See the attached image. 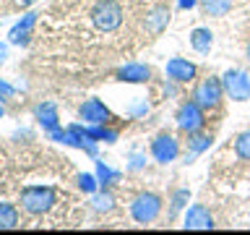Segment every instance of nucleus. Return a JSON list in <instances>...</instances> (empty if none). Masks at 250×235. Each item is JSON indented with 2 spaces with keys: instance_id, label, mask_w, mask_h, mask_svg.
I'll return each instance as SVG.
<instances>
[{
  "instance_id": "nucleus-1",
  "label": "nucleus",
  "mask_w": 250,
  "mask_h": 235,
  "mask_svg": "<svg viewBox=\"0 0 250 235\" xmlns=\"http://www.w3.org/2000/svg\"><path fill=\"white\" fill-rule=\"evenodd\" d=\"M58 204V191L52 186H26L21 191V209L26 214H47Z\"/></svg>"
},
{
  "instance_id": "nucleus-2",
  "label": "nucleus",
  "mask_w": 250,
  "mask_h": 235,
  "mask_svg": "<svg viewBox=\"0 0 250 235\" xmlns=\"http://www.w3.org/2000/svg\"><path fill=\"white\" fill-rule=\"evenodd\" d=\"M91 24L104 34H112V31L120 29L123 24V5L117 0H97L91 8Z\"/></svg>"
},
{
  "instance_id": "nucleus-3",
  "label": "nucleus",
  "mask_w": 250,
  "mask_h": 235,
  "mask_svg": "<svg viewBox=\"0 0 250 235\" xmlns=\"http://www.w3.org/2000/svg\"><path fill=\"white\" fill-rule=\"evenodd\" d=\"M159 212H162V199L156 193H151V191L138 193L136 199L130 201V217L136 219L138 225L154 222V219L159 217Z\"/></svg>"
},
{
  "instance_id": "nucleus-4",
  "label": "nucleus",
  "mask_w": 250,
  "mask_h": 235,
  "mask_svg": "<svg viewBox=\"0 0 250 235\" xmlns=\"http://www.w3.org/2000/svg\"><path fill=\"white\" fill-rule=\"evenodd\" d=\"M222 97H224V86H222V78H216V76L201 78L193 89V99L198 102L203 110H216Z\"/></svg>"
},
{
  "instance_id": "nucleus-5",
  "label": "nucleus",
  "mask_w": 250,
  "mask_h": 235,
  "mask_svg": "<svg viewBox=\"0 0 250 235\" xmlns=\"http://www.w3.org/2000/svg\"><path fill=\"white\" fill-rule=\"evenodd\" d=\"M175 120H177V128L183 133H195L206 125V110H203L195 99L183 102L177 110V115H175Z\"/></svg>"
},
{
  "instance_id": "nucleus-6",
  "label": "nucleus",
  "mask_w": 250,
  "mask_h": 235,
  "mask_svg": "<svg viewBox=\"0 0 250 235\" xmlns=\"http://www.w3.org/2000/svg\"><path fill=\"white\" fill-rule=\"evenodd\" d=\"M222 86H224V94L234 102H248L250 99V76L245 70H240V68L224 70Z\"/></svg>"
},
{
  "instance_id": "nucleus-7",
  "label": "nucleus",
  "mask_w": 250,
  "mask_h": 235,
  "mask_svg": "<svg viewBox=\"0 0 250 235\" xmlns=\"http://www.w3.org/2000/svg\"><path fill=\"white\" fill-rule=\"evenodd\" d=\"M177 154H180V144H177V139L172 136V133H159V136H154V141H151V157L159 164L175 162Z\"/></svg>"
},
{
  "instance_id": "nucleus-8",
  "label": "nucleus",
  "mask_w": 250,
  "mask_h": 235,
  "mask_svg": "<svg viewBox=\"0 0 250 235\" xmlns=\"http://www.w3.org/2000/svg\"><path fill=\"white\" fill-rule=\"evenodd\" d=\"M78 115H81V120H83L86 125H107L109 120H112L109 107H107L102 99H97V97L86 99L83 105L78 107Z\"/></svg>"
},
{
  "instance_id": "nucleus-9",
  "label": "nucleus",
  "mask_w": 250,
  "mask_h": 235,
  "mask_svg": "<svg viewBox=\"0 0 250 235\" xmlns=\"http://www.w3.org/2000/svg\"><path fill=\"white\" fill-rule=\"evenodd\" d=\"M164 73H167V78L175 84H190L195 78V73H198V68H195V63H190L188 58H169L167 66H164Z\"/></svg>"
},
{
  "instance_id": "nucleus-10",
  "label": "nucleus",
  "mask_w": 250,
  "mask_h": 235,
  "mask_svg": "<svg viewBox=\"0 0 250 235\" xmlns=\"http://www.w3.org/2000/svg\"><path fill=\"white\" fill-rule=\"evenodd\" d=\"M183 227H185V230H211V227H214V217H211L208 207H203V204H193V207H188Z\"/></svg>"
},
{
  "instance_id": "nucleus-11",
  "label": "nucleus",
  "mask_w": 250,
  "mask_h": 235,
  "mask_svg": "<svg viewBox=\"0 0 250 235\" xmlns=\"http://www.w3.org/2000/svg\"><path fill=\"white\" fill-rule=\"evenodd\" d=\"M115 78L125 84H146L151 78V68L144 66V63H125L115 70Z\"/></svg>"
},
{
  "instance_id": "nucleus-12",
  "label": "nucleus",
  "mask_w": 250,
  "mask_h": 235,
  "mask_svg": "<svg viewBox=\"0 0 250 235\" xmlns=\"http://www.w3.org/2000/svg\"><path fill=\"white\" fill-rule=\"evenodd\" d=\"M34 118L42 125V131H47V133L60 128V115H58V105L55 102H39L34 107Z\"/></svg>"
},
{
  "instance_id": "nucleus-13",
  "label": "nucleus",
  "mask_w": 250,
  "mask_h": 235,
  "mask_svg": "<svg viewBox=\"0 0 250 235\" xmlns=\"http://www.w3.org/2000/svg\"><path fill=\"white\" fill-rule=\"evenodd\" d=\"M34 24H37V13L31 11V13L23 16V19L16 24L11 31H8V42H11V45H19V47L29 45V37H31V29H34Z\"/></svg>"
},
{
  "instance_id": "nucleus-14",
  "label": "nucleus",
  "mask_w": 250,
  "mask_h": 235,
  "mask_svg": "<svg viewBox=\"0 0 250 235\" xmlns=\"http://www.w3.org/2000/svg\"><path fill=\"white\" fill-rule=\"evenodd\" d=\"M167 24H169V8H164V5H156L154 11H148L146 13V21H144V26L148 34H162L164 29H167Z\"/></svg>"
},
{
  "instance_id": "nucleus-15",
  "label": "nucleus",
  "mask_w": 250,
  "mask_h": 235,
  "mask_svg": "<svg viewBox=\"0 0 250 235\" xmlns=\"http://www.w3.org/2000/svg\"><path fill=\"white\" fill-rule=\"evenodd\" d=\"M190 47H193L195 52H201V55H208L211 47H214V34H211L206 26L193 29L190 31Z\"/></svg>"
},
{
  "instance_id": "nucleus-16",
  "label": "nucleus",
  "mask_w": 250,
  "mask_h": 235,
  "mask_svg": "<svg viewBox=\"0 0 250 235\" xmlns=\"http://www.w3.org/2000/svg\"><path fill=\"white\" fill-rule=\"evenodd\" d=\"M19 227V209L8 201H0V230H13Z\"/></svg>"
},
{
  "instance_id": "nucleus-17",
  "label": "nucleus",
  "mask_w": 250,
  "mask_h": 235,
  "mask_svg": "<svg viewBox=\"0 0 250 235\" xmlns=\"http://www.w3.org/2000/svg\"><path fill=\"white\" fill-rule=\"evenodd\" d=\"M198 5H201V11L206 13V16H214V19H219V16L229 13L232 0H198Z\"/></svg>"
},
{
  "instance_id": "nucleus-18",
  "label": "nucleus",
  "mask_w": 250,
  "mask_h": 235,
  "mask_svg": "<svg viewBox=\"0 0 250 235\" xmlns=\"http://www.w3.org/2000/svg\"><path fill=\"white\" fill-rule=\"evenodd\" d=\"M211 139L208 133H203L201 131H195V133H188V149H190V154H201V152H206V149L211 146Z\"/></svg>"
},
{
  "instance_id": "nucleus-19",
  "label": "nucleus",
  "mask_w": 250,
  "mask_h": 235,
  "mask_svg": "<svg viewBox=\"0 0 250 235\" xmlns=\"http://www.w3.org/2000/svg\"><path fill=\"white\" fill-rule=\"evenodd\" d=\"M86 131H89V136L94 141H104V144H115L117 141V131L107 128V125H86Z\"/></svg>"
},
{
  "instance_id": "nucleus-20",
  "label": "nucleus",
  "mask_w": 250,
  "mask_h": 235,
  "mask_svg": "<svg viewBox=\"0 0 250 235\" xmlns=\"http://www.w3.org/2000/svg\"><path fill=\"white\" fill-rule=\"evenodd\" d=\"M117 178H120V172H117V170H112V167H109V164H104V162H97V180H99V188H109Z\"/></svg>"
},
{
  "instance_id": "nucleus-21",
  "label": "nucleus",
  "mask_w": 250,
  "mask_h": 235,
  "mask_svg": "<svg viewBox=\"0 0 250 235\" xmlns=\"http://www.w3.org/2000/svg\"><path fill=\"white\" fill-rule=\"evenodd\" d=\"M234 154H237V160L250 162V131L237 133V139H234Z\"/></svg>"
},
{
  "instance_id": "nucleus-22",
  "label": "nucleus",
  "mask_w": 250,
  "mask_h": 235,
  "mask_svg": "<svg viewBox=\"0 0 250 235\" xmlns=\"http://www.w3.org/2000/svg\"><path fill=\"white\" fill-rule=\"evenodd\" d=\"M188 199H190V191L188 188H177L175 196H172V207H169V219H175L180 212H183V207L188 204Z\"/></svg>"
},
{
  "instance_id": "nucleus-23",
  "label": "nucleus",
  "mask_w": 250,
  "mask_h": 235,
  "mask_svg": "<svg viewBox=\"0 0 250 235\" xmlns=\"http://www.w3.org/2000/svg\"><path fill=\"white\" fill-rule=\"evenodd\" d=\"M78 180V188H81L83 193H97V188H99V180H97V172H81V175L76 178Z\"/></svg>"
},
{
  "instance_id": "nucleus-24",
  "label": "nucleus",
  "mask_w": 250,
  "mask_h": 235,
  "mask_svg": "<svg viewBox=\"0 0 250 235\" xmlns=\"http://www.w3.org/2000/svg\"><path fill=\"white\" fill-rule=\"evenodd\" d=\"M91 204H94V209H97V212H109V209H112V204H115V199L107 193V188H104V193H94Z\"/></svg>"
},
{
  "instance_id": "nucleus-25",
  "label": "nucleus",
  "mask_w": 250,
  "mask_h": 235,
  "mask_svg": "<svg viewBox=\"0 0 250 235\" xmlns=\"http://www.w3.org/2000/svg\"><path fill=\"white\" fill-rule=\"evenodd\" d=\"M16 94V89L8 81H3V78H0V97H13Z\"/></svg>"
},
{
  "instance_id": "nucleus-26",
  "label": "nucleus",
  "mask_w": 250,
  "mask_h": 235,
  "mask_svg": "<svg viewBox=\"0 0 250 235\" xmlns=\"http://www.w3.org/2000/svg\"><path fill=\"white\" fill-rule=\"evenodd\" d=\"M144 162H146V160H144L141 154H133V157H130V164H128V167H130V170H138V167H144Z\"/></svg>"
},
{
  "instance_id": "nucleus-27",
  "label": "nucleus",
  "mask_w": 250,
  "mask_h": 235,
  "mask_svg": "<svg viewBox=\"0 0 250 235\" xmlns=\"http://www.w3.org/2000/svg\"><path fill=\"white\" fill-rule=\"evenodd\" d=\"M198 5V0H177V8L180 11H190V8Z\"/></svg>"
},
{
  "instance_id": "nucleus-28",
  "label": "nucleus",
  "mask_w": 250,
  "mask_h": 235,
  "mask_svg": "<svg viewBox=\"0 0 250 235\" xmlns=\"http://www.w3.org/2000/svg\"><path fill=\"white\" fill-rule=\"evenodd\" d=\"M5 58H8V45H5V42H0V66L5 63Z\"/></svg>"
},
{
  "instance_id": "nucleus-29",
  "label": "nucleus",
  "mask_w": 250,
  "mask_h": 235,
  "mask_svg": "<svg viewBox=\"0 0 250 235\" xmlns=\"http://www.w3.org/2000/svg\"><path fill=\"white\" fill-rule=\"evenodd\" d=\"M146 110H148L146 105H136V107L130 110V113H133V115H141V113H146Z\"/></svg>"
},
{
  "instance_id": "nucleus-30",
  "label": "nucleus",
  "mask_w": 250,
  "mask_h": 235,
  "mask_svg": "<svg viewBox=\"0 0 250 235\" xmlns=\"http://www.w3.org/2000/svg\"><path fill=\"white\" fill-rule=\"evenodd\" d=\"M34 0H19V5H31Z\"/></svg>"
},
{
  "instance_id": "nucleus-31",
  "label": "nucleus",
  "mask_w": 250,
  "mask_h": 235,
  "mask_svg": "<svg viewBox=\"0 0 250 235\" xmlns=\"http://www.w3.org/2000/svg\"><path fill=\"white\" fill-rule=\"evenodd\" d=\"M3 115H5V107H3V105H0V118H3Z\"/></svg>"
},
{
  "instance_id": "nucleus-32",
  "label": "nucleus",
  "mask_w": 250,
  "mask_h": 235,
  "mask_svg": "<svg viewBox=\"0 0 250 235\" xmlns=\"http://www.w3.org/2000/svg\"><path fill=\"white\" fill-rule=\"evenodd\" d=\"M248 60H250V45H248Z\"/></svg>"
}]
</instances>
